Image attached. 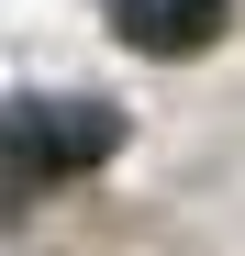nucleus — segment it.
Masks as SVG:
<instances>
[{
  "label": "nucleus",
  "instance_id": "obj_2",
  "mask_svg": "<svg viewBox=\"0 0 245 256\" xmlns=\"http://www.w3.org/2000/svg\"><path fill=\"white\" fill-rule=\"evenodd\" d=\"M100 12H112V34L134 56H200L234 22V0H100Z\"/></svg>",
  "mask_w": 245,
  "mask_h": 256
},
{
  "label": "nucleus",
  "instance_id": "obj_1",
  "mask_svg": "<svg viewBox=\"0 0 245 256\" xmlns=\"http://www.w3.org/2000/svg\"><path fill=\"white\" fill-rule=\"evenodd\" d=\"M122 145V112L112 100H12V178H78Z\"/></svg>",
  "mask_w": 245,
  "mask_h": 256
}]
</instances>
